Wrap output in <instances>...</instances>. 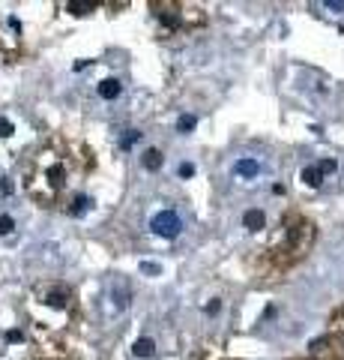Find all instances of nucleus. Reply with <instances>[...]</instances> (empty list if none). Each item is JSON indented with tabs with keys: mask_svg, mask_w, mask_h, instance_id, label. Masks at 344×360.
Returning <instances> with one entry per match:
<instances>
[{
	"mask_svg": "<svg viewBox=\"0 0 344 360\" xmlns=\"http://www.w3.org/2000/svg\"><path fill=\"white\" fill-rule=\"evenodd\" d=\"M150 231L159 234V237H165V240H174V237H180V231H183V219H180L174 210H162V213H156V216L150 219Z\"/></svg>",
	"mask_w": 344,
	"mask_h": 360,
	"instance_id": "f257e3e1",
	"label": "nucleus"
},
{
	"mask_svg": "<svg viewBox=\"0 0 344 360\" xmlns=\"http://www.w3.org/2000/svg\"><path fill=\"white\" fill-rule=\"evenodd\" d=\"M120 90H123V84H120L117 78H105V81L99 84V96H102V99H108V102H111V99H117V96H120Z\"/></svg>",
	"mask_w": 344,
	"mask_h": 360,
	"instance_id": "f03ea898",
	"label": "nucleus"
},
{
	"mask_svg": "<svg viewBox=\"0 0 344 360\" xmlns=\"http://www.w3.org/2000/svg\"><path fill=\"white\" fill-rule=\"evenodd\" d=\"M234 171L239 177H257V171H261V165H257V159H239L234 165Z\"/></svg>",
	"mask_w": 344,
	"mask_h": 360,
	"instance_id": "7ed1b4c3",
	"label": "nucleus"
},
{
	"mask_svg": "<svg viewBox=\"0 0 344 360\" xmlns=\"http://www.w3.org/2000/svg\"><path fill=\"white\" fill-rule=\"evenodd\" d=\"M264 222H266L264 210H246V216H243V225H246L249 231H257V228H264Z\"/></svg>",
	"mask_w": 344,
	"mask_h": 360,
	"instance_id": "20e7f679",
	"label": "nucleus"
},
{
	"mask_svg": "<svg viewBox=\"0 0 344 360\" xmlns=\"http://www.w3.org/2000/svg\"><path fill=\"white\" fill-rule=\"evenodd\" d=\"M302 183H308V186H314V189H317V186L323 183V171L317 168V165H308V168H302Z\"/></svg>",
	"mask_w": 344,
	"mask_h": 360,
	"instance_id": "39448f33",
	"label": "nucleus"
},
{
	"mask_svg": "<svg viewBox=\"0 0 344 360\" xmlns=\"http://www.w3.org/2000/svg\"><path fill=\"white\" fill-rule=\"evenodd\" d=\"M132 351H135L138 357H150L153 351H156V342H153L150 336H141V339H135V345H132Z\"/></svg>",
	"mask_w": 344,
	"mask_h": 360,
	"instance_id": "423d86ee",
	"label": "nucleus"
},
{
	"mask_svg": "<svg viewBox=\"0 0 344 360\" xmlns=\"http://www.w3.org/2000/svg\"><path fill=\"white\" fill-rule=\"evenodd\" d=\"M144 168H147V171H159V168H162V153H159L156 147H150V150L144 153Z\"/></svg>",
	"mask_w": 344,
	"mask_h": 360,
	"instance_id": "0eeeda50",
	"label": "nucleus"
},
{
	"mask_svg": "<svg viewBox=\"0 0 344 360\" xmlns=\"http://www.w3.org/2000/svg\"><path fill=\"white\" fill-rule=\"evenodd\" d=\"M198 126V117L195 114H180V120H177V132H192Z\"/></svg>",
	"mask_w": 344,
	"mask_h": 360,
	"instance_id": "6e6552de",
	"label": "nucleus"
},
{
	"mask_svg": "<svg viewBox=\"0 0 344 360\" xmlns=\"http://www.w3.org/2000/svg\"><path fill=\"white\" fill-rule=\"evenodd\" d=\"M90 198L87 195H75V204H72V216H81V213H87V207H90Z\"/></svg>",
	"mask_w": 344,
	"mask_h": 360,
	"instance_id": "1a4fd4ad",
	"label": "nucleus"
},
{
	"mask_svg": "<svg viewBox=\"0 0 344 360\" xmlns=\"http://www.w3.org/2000/svg\"><path fill=\"white\" fill-rule=\"evenodd\" d=\"M141 273H144V276H162V264H153V261H141Z\"/></svg>",
	"mask_w": 344,
	"mask_h": 360,
	"instance_id": "9d476101",
	"label": "nucleus"
},
{
	"mask_svg": "<svg viewBox=\"0 0 344 360\" xmlns=\"http://www.w3.org/2000/svg\"><path fill=\"white\" fill-rule=\"evenodd\" d=\"M138 138H141V132H138V129H129V135H123V141H120V147H123V150H129Z\"/></svg>",
	"mask_w": 344,
	"mask_h": 360,
	"instance_id": "9b49d317",
	"label": "nucleus"
},
{
	"mask_svg": "<svg viewBox=\"0 0 344 360\" xmlns=\"http://www.w3.org/2000/svg\"><path fill=\"white\" fill-rule=\"evenodd\" d=\"M15 132V126H12V120H6V117H0V138H9V135Z\"/></svg>",
	"mask_w": 344,
	"mask_h": 360,
	"instance_id": "f8f14e48",
	"label": "nucleus"
},
{
	"mask_svg": "<svg viewBox=\"0 0 344 360\" xmlns=\"http://www.w3.org/2000/svg\"><path fill=\"white\" fill-rule=\"evenodd\" d=\"M15 228V219L12 216H0V234H9Z\"/></svg>",
	"mask_w": 344,
	"mask_h": 360,
	"instance_id": "ddd939ff",
	"label": "nucleus"
},
{
	"mask_svg": "<svg viewBox=\"0 0 344 360\" xmlns=\"http://www.w3.org/2000/svg\"><path fill=\"white\" fill-rule=\"evenodd\" d=\"M192 174H195V165H192V162H183V165H180V177L186 180V177H192Z\"/></svg>",
	"mask_w": 344,
	"mask_h": 360,
	"instance_id": "4468645a",
	"label": "nucleus"
},
{
	"mask_svg": "<svg viewBox=\"0 0 344 360\" xmlns=\"http://www.w3.org/2000/svg\"><path fill=\"white\" fill-rule=\"evenodd\" d=\"M317 168L323 171V174H332V171H335V159H323V162H320Z\"/></svg>",
	"mask_w": 344,
	"mask_h": 360,
	"instance_id": "2eb2a0df",
	"label": "nucleus"
},
{
	"mask_svg": "<svg viewBox=\"0 0 344 360\" xmlns=\"http://www.w3.org/2000/svg\"><path fill=\"white\" fill-rule=\"evenodd\" d=\"M48 303H51V306H66V297L54 291V294H48Z\"/></svg>",
	"mask_w": 344,
	"mask_h": 360,
	"instance_id": "dca6fc26",
	"label": "nucleus"
},
{
	"mask_svg": "<svg viewBox=\"0 0 344 360\" xmlns=\"http://www.w3.org/2000/svg\"><path fill=\"white\" fill-rule=\"evenodd\" d=\"M69 9H72L75 15H84V12H87L90 6H87V3H69Z\"/></svg>",
	"mask_w": 344,
	"mask_h": 360,
	"instance_id": "f3484780",
	"label": "nucleus"
},
{
	"mask_svg": "<svg viewBox=\"0 0 344 360\" xmlns=\"http://www.w3.org/2000/svg\"><path fill=\"white\" fill-rule=\"evenodd\" d=\"M6 339H9V342H21V333H18V330H9Z\"/></svg>",
	"mask_w": 344,
	"mask_h": 360,
	"instance_id": "a211bd4d",
	"label": "nucleus"
},
{
	"mask_svg": "<svg viewBox=\"0 0 344 360\" xmlns=\"http://www.w3.org/2000/svg\"><path fill=\"white\" fill-rule=\"evenodd\" d=\"M206 312H210V315H216V312H219V300H213V303H206Z\"/></svg>",
	"mask_w": 344,
	"mask_h": 360,
	"instance_id": "6ab92c4d",
	"label": "nucleus"
}]
</instances>
